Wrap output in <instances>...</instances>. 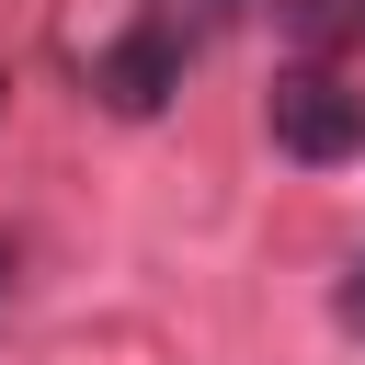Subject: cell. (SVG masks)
<instances>
[{"label": "cell", "instance_id": "1", "mask_svg": "<svg viewBox=\"0 0 365 365\" xmlns=\"http://www.w3.org/2000/svg\"><path fill=\"white\" fill-rule=\"evenodd\" d=\"M262 114H274V148H285V160H354V148H365V103H354L331 68H274Z\"/></svg>", "mask_w": 365, "mask_h": 365}, {"label": "cell", "instance_id": "2", "mask_svg": "<svg viewBox=\"0 0 365 365\" xmlns=\"http://www.w3.org/2000/svg\"><path fill=\"white\" fill-rule=\"evenodd\" d=\"M171 91H182V34H171V23H137V34L103 57V103H114V114H160Z\"/></svg>", "mask_w": 365, "mask_h": 365}, {"label": "cell", "instance_id": "3", "mask_svg": "<svg viewBox=\"0 0 365 365\" xmlns=\"http://www.w3.org/2000/svg\"><path fill=\"white\" fill-rule=\"evenodd\" d=\"M342 319L365 331V251H354V274H342Z\"/></svg>", "mask_w": 365, "mask_h": 365}, {"label": "cell", "instance_id": "4", "mask_svg": "<svg viewBox=\"0 0 365 365\" xmlns=\"http://www.w3.org/2000/svg\"><path fill=\"white\" fill-rule=\"evenodd\" d=\"M0 274H11V251H0Z\"/></svg>", "mask_w": 365, "mask_h": 365}]
</instances>
